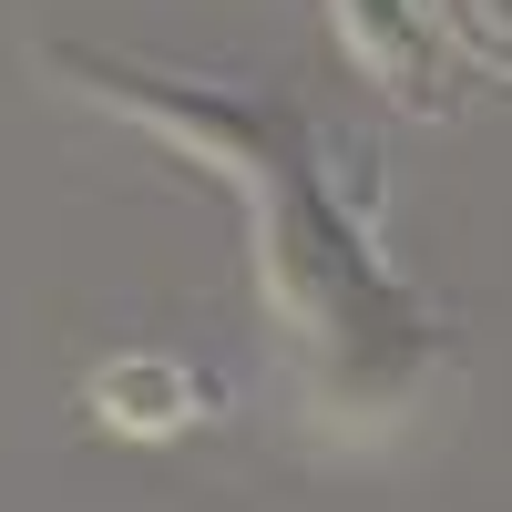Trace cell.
Returning a JSON list of instances; mask_svg holds the SVG:
<instances>
[{"label": "cell", "instance_id": "6da1fadb", "mask_svg": "<svg viewBox=\"0 0 512 512\" xmlns=\"http://www.w3.org/2000/svg\"><path fill=\"white\" fill-rule=\"evenodd\" d=\"M52 62L72 93H93L113 113L175 134L205 175H226L256 205V287H267V318L287 338V369L308 390V420L338 441H379L420 420V400L441 390L451 369V328L431 318L390 246H379L369 216H349L338 195V164L318 144L308 103L287 93H226V82H175L113 52H82V41H52Z\"/></svg>", "mask_w": 512, "mask_h": 512}, {"label": "cell", "instance_id": "7a4b0ae2", "mask_svg": "<svg viewBox=\"0 0 512 512\" xmlns=\"http://www.w3.org/2000/svg\"><path fill=\"white\" fill-rule=\"evenodd\" d=\"M216 410V390H205V369H185L175 349H123L93 369V420L123 441H175L185 420Z\"/></svg>", "mask_w": 512, "mask_h": 512}, {"label": "cell", "instance_id": "3957f363", "mask_svg": "<svg viewBox=\"0 0 512 512\" xmlns=\"http://www.w3.org/2000/svg\"><path fill=\"white\" fill-rule=\"evenodd\" d=\"M328 21L400 103L441 93V21H431V0H328Z\"/></svg>", "mask_w": 512, "mask_h": 512}]
</instances>
